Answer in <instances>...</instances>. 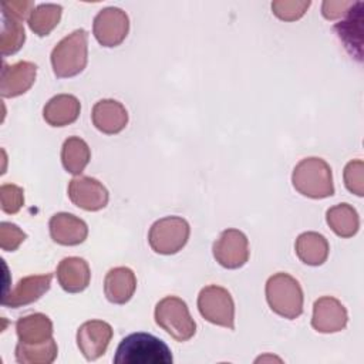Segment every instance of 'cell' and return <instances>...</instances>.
<instances>
[{"mask_svg":"<svg viewBox=\"0 0 364 364\" xmlns=\"http://www.w3.org/2000/svg\"><path fill=\"white\" fill-rule=\"evenodd\" d=\"M171 348L149 333H132L117 347L115 364H172Z\"/></svg>","mask_w":364,"mask_h":364,"instance_id":"6da1fadb","label":"cell"},{"mask_svg":"<svg viewBox=\"0 0 364 364\" xmlns=\"http://www.w3.org/2000/svg\"><path fill=\"white\" fill-rule=\"evenodd\" d=\"M291 183L299 193L311 199H323L334 193L331 168L317 156L304 158L294 166Z\"/></svg>","mask_w":364,"mask_h":364,"instance_id":"7a4b0ae2","label":"cell"},{"mask_svg":"<svg viewBox=\"0 0 364 364\" xmlns=\"http://www.w3.org/2000/svg\"><path fill=\"white\" fill-rule=\"evenodd\" d=\"M88 61V34L84 28L74 30L55 44L51 51L53 71L58 78L82 73Z\"/></svg>","mask_w":364,"mask_h":364,"instance_id":"3957f363","label":"cell"},{"mask_svg":"<svg viewBox=\"0 0 364 364\" xmlns=\"http://www.w3.org/2000/svg\"><path fill=\"white\" fill-rule=\"evenodd\" d=\"M266 300L272 311L294 320L303 313V290L300 283L287 273H276L266 282Z\"/></svg>","mask_w":364,"mask_h":364,"instance_id":"277c9868","label":"cell"},{"mask_svg":"<svg viewBox=\"0 0 364 364\" xmlns=\"http://www.w3.org/2000/svg\"><path fill=\"white\" fill-rule=\"evenodd\" d=\"M154 316L156 324L176 341H188L196 333V323L186 303L176 296H166L159 300Z\"/></svg>","mask_w":364,"mask_h":364,"instance_id":"5b68a950","label":"cell"},{"mask_svg":"<svg viewBox=\"0 0 364 364\" xmlns=\"http://www.w3.org/2000/svg\"><path fill=\"white\" fill-rule=\"evenodd\" d=\"M189 233V223L183 218L165 216L151 226L148 242L151 249L159 255H175L186 245Z\"/></svg>","mask_w":364,"mask_h":364,"instance_id":"8992f818","label":"cell"},{"mask_svg":"<svg viewBox=\"0 0 364 364\" xmlns=\"http://www.w3.org/2000/svg\"><path fill=\"white\" fill-rule=\"evenodd\" d=\"M198 310L206 321L229 330L235 328V303L225 287L216 284L203 287L198 296Z\"/></svg>","mask_w":364,"mask_h":364,"instance_id":"52a82bcc","label":"cell"},{"mask_svg":"<svg viewBox=\"0 0 364 364\" xmlns=\"http://www.w3.org/2000/svg\"><path fill=\"white\" fill-rule=\"evenodd\" d=\"M213 257L225 269H239L249 260V240L242 230L226 229L213 242Z\"/></svg>","mask_w":364,"mask_h":364,"instance_id":"ba28073f","label":"cell"},{"mask_svg":"<svg viewBox=\"0 0 364 364\" xmlns=\"http://www.w3.org/2000/svg\"><path fill=\"white\" fill-rule=\"evenodd\" d=\"M129 30L127 13L118 7H105L94 17L92 33L102 47L119 46Z\"/></svg>","mask_w":364,"mask_h":364,"instance_id":"9c48e42d","label":"cell"},{"mask_svg":"<svg viewBox=\"0 0 364 364\" xmlns=\"http://www.w3.org/2000/svg\"><path fill=\"white\" fill-rule=\"evenodd\" d=\"M68 198L75 206L95 212L107 206L109 195L107 188L95 178L78 175L68 183Z\"/></svg>","mask_w":364,"mask_h":364,"instance_id":"30bf717a","label":"cell"},{"mask_svg":"<svg viewBox=\"0 0 364 364\" xmlns=\"http://www.w3.org/2000/svg\"><path fill=\"white\" fill-rule=\"evenodd\" d=\"M112 334V327L107 321L88 320L77 330V346L88 361H94L104 355Z\"/></svg>","mask_w":364,"mask_h":364,"instance_id":"8fae6325","label":"cell"},{"mask_svg":"<svg viewBox=\"0 0 364 364\" xmlns=\"http://www.w3.org/2000/svg\"><path fill=\"white\" fill-rule=\"evenodd\" d=\"M51 273L33 274L20 279L10 291L4 293L1 304L4 307L18 309L21 306H27L37 301L44 293L48 291L51 286Z\"/></svg>","mask_w":364,"mask_h":364,"instance_id":"7c38bea8","label":"cell"},{"mask_svg":"<svg viewBox=\"0 0 364 364\" xmlns=\"http://www.w3.org/2000/svg\"><path fill=\"white\" fill-rule=\"evenodd\" d=\"M348 316L340 300L331 296L320 297L313 304L311 327L318 333H337L347 324Z\"/></svg>","mask_w":364,"mask_h":364,"instance_id":"4fadbf2b","label":"cell"},{"mask_svg":"<svg viewBox=\"0 0 364 364\" xmlns=\"http://www.w3.org/2000/svg\"><path fill=\"white\" fill-rule=\"evenodd\" d=\"M37 65L31 61L3 64L0 77V94L3 98H14L27 92L36 81Z\"/></svg>","mask_w":364,"mask_h":364,"instance_id":"5bb4252c","label":"cell"},{"mask_svg":"<svg viewBox=\"0 0 364 364\" xmlns=\"http://www.w3.org/2000/svg\"><path fill=\"white\" fill-rule=\"evenodd\" d=\"M51 239L63 246H77L88 236L87 223L78 216L67 212L55 213L48 222Z\"/></svg>","mask_w":364,"mask_h":364,"instance_id":"9a60e30c","label":"cell"},{"mask_svg":"<svg viewBox=\"0 0 364 364\" xmlns=\"http://www.w3.org/2000/svg\"><path fill=\"white\" fill-rule=\"evenodd\" d=\"M91 118L98 131L107 135H114L125 128L128 122V112L119 101L107 98L94 104Z\"/></svg>","mask_w":364,"mask_h":364,"instance_id":"2e32d148","label":"cell"},{"mask_svg":"<svg viewBox=\"0 0 364 364\" xmlns=\"http://www.w3.org/2000/svg\"><path fill=\"white\" fill-rule=\"evenodd\" d=\"M58 284L67 293H80L85 290L91 280L88 263L82 257H64L55 270Z\"/></svg>","mask_w":364,"mask_h":364,"instance_id":"e0dca14e","label":"cell"},{"mask_svg":"<svg viewBox=\"0 0 364 364\" xmlns=\"http://www.w3.org/2000/svg\"><path fill=\"white\" fill-rule=\"evenodd\" d=\"M136 289L135 273L125 266H118L105 274L104 293L108 301L114 304H125L131 300Z\"/></svg>","mask_w":364,"mask_h":364,"instance_id":"ac0fdd59","label":"cell"},{"mask_svg":"<svg viewBox=\"0 0 364 364\" xmlns=\"http://www.w3.org/2000/svg\"><path fill=\"white\" fill-rule=\"evenodd\" d=\"M81 111V104L71 94H58L48 100L43 108V117L51 127H65L77 121Z\"/></svg>","mask_w":364,"mask_h":364,"instance_id":"d6986e66","label":"cell"},{"mask_svg":"<svg viewBox=\"0 0 364 364\" xmlns=\"http://www.w3.org/2000/svg\"><path fill=\"white\" fill-rule=\"evenodd\" d=\"M16 333L23 344H40L53 338V323L43 313H31L16 321Z\"/></svg>","mask_w":364,"mask_h":364,"instance_id":"ffe728a7","label":"cell"},{"mask_svg":"<svg viewBox=\"0 0 364 364\" xmlns=\"http://www.w3.org/2000/svg\"><path fill=\"white\" fill-rule=\"evenodd\" d=\"M297 257L309 266L323 264L330 252L327 239L317 232H304L299 235L294 243Z\"/></svg>","mask_w":364,"mask_h":364,"instance_id":"44dd1931","label":"cell"},{"mask_svg":"<svg viewBox=\"0 0 364 364\" xmlns=\"http://www.w3.org/2000/svg\"><path fill=\"white\" fill-rule=\"evenodd\" d=\"M326 220L330 229L340 237H353L360 228L358 213L348 203L331 206L326 213Z\"/></svg>","mask_w":364,"mask_h":364,"instance_id":"7402d4cb","label":"cell"},{"mask_svg":"<svg viewBox=\"0 0 364 364\" xmlns=\"http://www.w3.org/2000/svg\"><path fill=\"white\" fill-rule=\"evenodd\" d=\"M363 3L357 1L353 3L351 7L347 11V17L336 24L334 30L338 36V38L343 41L344 47L348 50V53L354 54V47H358V51L361 53V47L355 43V40L361 44V23H363Z\"/></svg>","mask_w":364,"mask_h":364,"instance_id":"603a6c76","label":"cell"},{"mask_svg":"<svg viewBox=\"0 0 364 364\" xmlns=\"http://www.w3.org/2000/svg\"><path fill=\"white\" fill-rule=\"evenodd\" d=\"M91 159L88 144L80 136H70L64 141L61 148V162L67 172L81 175Z\"/></svg>","mask_w":364,"mask_h":364,"instance_id":"cb8c5ba5","label":"cell"},{"mask_svg":"<svg viewBox=\"0 0 364 364\" xmlns=\"http://www.w3.org/2000/svg\"><path fill=\"white\" fill-rule=\"evenodd\" d=\"M57 354L58 348L54 338L40 344H23L18 341L16 346V360L20 364H51Z\"/></svg>","mask_w":364,"mask_h":364,"instance_id":"d4e9b609","label":"cell"},{"mask_svg":"<svg viewBox=\"0 0 364 364\" xmlns=\"http://www.w3.org/2000/svg\"><path fill=\"white\" fill-rule=\"evenodd\" d=\"M61 13L63 7L60 4H40L31 11L28 17V27L34 34L44 37L57 27L61 18Z\"/></svg>","mask_w":364,"mask_h":364,"instance_id":"484cf974","label":"cell"},{"mask_svg":"<svg viewBox=\"0 0 364 364\" xmlns=\"http://www.w3.org/2000/svg\"><path fill=\"white\" fill-rule=\"evenodd\" d=\"M26 33L20 20L3 14L1 34H0V50L1 55H10L17 53L24 44Z\"/></svg>","mask_w":364,"mask_h":364,"instance_id":"4316f807","label":"cell"},{"mask_svg":"<svg viewBox=\"0 0 364 364\" xmlns=\"http://www.w3.org/2000/svg\"><path fill=\"white\" fill-rule=\"evenodd\" d=\"M24 205V191L14 183L0 186V206L4 213H17Z\"/></svg>","mask_w":364,"mask_h":364,"instance_id":"83f0119b","label":"cell"},{"mask_svg":"<svg viewBox=\"0 0 364 364\" xmlns=\"http://www.w3.org/2000/svg\"><path fill=\"white\" fill-rule=\"evenodd\" d=\"M343 176L344 185L351 193L357 196L364 195V164L361 159L350 161L344 168Z\"/></svg>","mask_w":364,"mask_h":364,"instance_id":"f1b7e54d","label":"cell"},{"mask_svg":"<svg viewBox=\"0 0 364 364\" xmlns=\"http://www.w3.org/2000/svg\"><path fill=\"white\" fill-rule=\"evenodd\" d=\"M310 1H296V0H279L272 3V10L274 16L284 21H293L300 18L309 9Z\"/></svg>","mask_w":364,"mask_h":364,"instance_id":"f546056e","label":"cell"},{"mask_svg":"<svg viewBox=\"0 0 364 364\" xmlns=\"http://www.w3.org/2000/svg\"><path fill=\"white\" fill-rule=\"evenodd\" d=\"M27 237V235L14 223L1 222L0 225V246L6 252L16 250Z\"/></svg>","mask_w":364,"mask_h":364,"instance_id":"4dcf8cb0","label":"cell"},{"mask_svg":"<svg viewBox=\"0 0 364 364\" xmlns=\"http://www.w3.org/2000/svg\"><path fill=\"white\" fill-rule=\"evenodd\" d=\"M34 3L33 1H3L1 3V10L3 14L17 18L20 21H23L28 14H31V11L34 10ZM30 17V16H28Z\"/></svg>","mask_w":364,"mask_h":364,"instance_id":"1f68e13d","label":"cell"},{"mask_svg":"<svg viewBox=\"0 0 364 364\" xmlns=\"http://www.w3.org/2000/svg\"><path fill=\"white\" fill-rule=\"evenodd\" d=\"M351 1H324L323 3V16L328 20L340 18L346 16L348 9L351 7Z\"/></svg>","mask_w":364,"mask_h":364,"instance_id":"d6a6232c","label":"cell"}]
</instances>
